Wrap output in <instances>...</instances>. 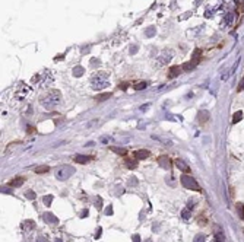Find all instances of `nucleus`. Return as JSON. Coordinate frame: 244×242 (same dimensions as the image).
Returning a JSON list of instances; mask_svg holds the SVG:
<instances>
[{"mask_svg": "<svg viewBox=\"0 0 244 242\" xmlns=\"http://www.w3.org/2000/svg\"><path fill=\"white\" fill-rule=\"evenodd\" d=\"M41 102H43V105L46 107L47 110H51V108L57 107L61 102V92L57 91V89H50Z\"/></svg>", "mask_w": 244, "mask_h": 242, "instance_id": "1", "label": "nucleus"}, {"mask_svg": "<svg viewBox=\"0 0 244 242\" xmlns=\"http://www.w3.org/2000/svg\"><path fill=\"white\" fill-rule=\"evenodd\" d=\"M91 85H92V89H97V91L104 89L105 86H108V73L98 72L91 79Z\"/></svg>", "mask_w": 244, "mask_h": 242, "instance_id": "2", "label": "nucleus"}, {"mask_svg": "<svg viewBox=\"0 0 244 242\" xmlns=\"http://www.w3.org/2000/svg\"><path fill=\"white\" fill-rule=\"evenodd\" d=\"M180 181H181V185H183L184 188H187V190H190V191H202V188H200V185H199L198 181H196L193 177L187 175V174L181 175Z\"/></svg>", "mask_w": 244, "mask_h": 242, "instance_id": "3", "label": "nucleus"}, {"mask_svg": "<svg viewBox=\"0 0 244 242\" xmlns=\"http://www.w3.org/2000/svg\"><path fill=\"white\" fill-rule=\"evenodd\" d=\"M73 174H75V168L69 166V165H63V166L59 168V171L56 172V177H57V179H60V181H66V179H69V178L72 177Z\"/></svg>", "mask_w": 244, "mask_h": 242, "instance_id": "4", "label": "nucleus"}, {"mask_svg": "<svg viewBox=\"0 0 244 242\" xmlns=\"http://www.w3.org/2000/svg\"><path fill=\"white\" fill-rule=\"evenodd\" d=\"M172 56H174V52L171 51V50H164L162 51V54L159 56V59H158V64H165V63H168L170 60L172 59Z\"/></svg>", "mask_w": 244, "mask_h": 242, "instance_id": "5", "label": "nucleus"}, {"mask_svg": "<svg viewBox=\"0 0 244 242\" xmlns=\"http://www.w3.org/2000/svg\"><path fill=\"white\" fill-rule=\"evenodd\" d=\"M158 164L161 168H164V169H170L171 168V159L168 156H165V155H162V156L158 157Z\"/></svg>", "mask_w": 244, "mask_h": 242, "instance_id": "6", "label": "nucleus"}, {"mask_svg": "<svg viewBox=\"0 0 244 242\" xmlns=\"http://www.w3.org/2000/svg\"><path fill=\"white\" fill-rule=\"evenodd\" d=\"M209 117H211V114L208 110H202V111H199L198 114V121L200 124H206L208 121H209Z\"/></svg>", "mask_w": 244, "mask_h": 242, "instance_id": "7", "label": "nucleus"}, {"mask_svg": "<svg viewBox=\"0 0 244 242\" xmlns=\"http://www.w3.org/2000/svg\"><path fill=\"white\" fill-rule=\"evenodd\" d=\"M138 161L139 159H136L135 156H126V159H124V164H126V166L127 168H130V169H135L136 166H138Z\"/></svg>", "mask_w": 244, "mask_h": 242, "instance_id": "8", "label": "nucleus"}, {"mask_svg": "<svg viewBox=\"0 0 244 242\" xmlns=\"http://www.w3.org/2000/svg\"><path fill=\"white\" fill-rule=\"evenodd\" d=\"M149 155H151V153H149V150H146V149H139V150H136L135 153H133V156L136 157V159H139V161L146 159Z\"/></svg>", "mask_w": 244, "mask_h": 242, "instance_id": "9", "label": "nucleus"}, {"mask_svg": "<svg viewBox=\"0 0 244 242\" xmlns=\"http://www.w3.org/2000/svg\"><path fill=\"white\" fill-rule=\"evenodd\" d=\"M44 220H46L47 223H51V225H57V223H59V219L54 216L53 213H50V211L44 213Z\"/></svg>", "mask_w": 244, "mask_h": 242, "instance_id": "10", "label": "nucleus"}, {"mask_svg": "<svg viewBox=\"0 0 244 242\" xmlns=\"http://www.w3.org/2000/svg\"><path fill=\"white\" fill-rule=\"evenodd\" d=\"M176 165H177V168L180 171H183V172H190V166L186 164L183 159H177V161H176Z\"/></svg>", "mask_w": 244, "mask_h": 242, "instance_id": "11", "label": "nucleus"}, {"mask_svg": "<svg viewBox=\"0 0 244 242\" xmlns=\"http://www.w3.org/2000/svg\"><path fill=\"white\" fill-rule=\"evenodd\" d=\"M213 238H215V241L216 242H225V235H224V232L219 229V228H215V235H213Z\"/></svg>", "mask_w": 244, "mask_h": 242, "instance_id": "12", "label": "nucleus"}, {"mask_svg": "<svg viewBox=\"0 0 244 242\" xmlns=\"http://www.w3.org/2000/svg\"><path fill=\"white\" fill-rule=\"evenodd\" d=\"M92 157L91 156H83V155H76L75 156V162L76 164H88Z\"/></svg>", "mask_w": 244, "mask_h": 242, "instance_id": "13", "label": "nucleus"}, {"mask_svg": "<svg viewBox=\"0 0 244 242\" xmlns=\"http://www.w3.org/2000/svg\"><path fill=\"white\" fill-rule=\"evenodd\" d=\"M22 184H24V178H22V177H15L13 179H12V181L9 182V185L16 188V187H20Z\"/></svg>", "mask_w": 244, "mask_h": 242, "instance_id": "14", "label": "nucleus"}, {"mask_svg": "<svg viewBox=\"0 0 244 242\" xmlns=\"http://www.w3.org/2000/svg\"><path fill=\"white\" fill-rule=\"evenodd\" d=\"M180 72H181V69L178 67V66H172V67H170V72H168V74H170V78H177L178 74H180Z\"/></svg>", "mask_w": 244, "mask_h": 242, "instance_id": "15", "label": "nucleus"}, {"mask_svg": "<svg viewBox=\"0 0 244 242\" xmlns=\"http://www.w3.org/2000/svg\"><path fill=\"white\" fill-rule=\"evenodd\" d=\"M85 73V69L82 67V66H76V67H73V76H76V78H79Z\"/></svg>", "mask_w": 244, "mask_h": 242, "instance_id": "16", "label": "nucleus"}, {"mask_svg": "<svg viewBox=\"0 0 244 242\" xmlns=\"http://www.w3.org/2000/svg\"><path fill=\"white\" fill-rule=\"evenodd\" d=\"M196 63L193 61V60H190V61H187V63H184V66H183V70H186V72H189V70H193L194 67H196Z\"/></svg>", "mask_w": 244, "mask_h": 242, "instance_id": "17", "label": "nucleus"}, {"mask_svg": "<svg viewBox=\"0 0 244 242\" xmlns=\"http://www.w3.org/2000/svg\"><path fill=\"white\" fill-rule=\"evenodd\" d=\"M110 149H111L114 153H117V155H123V156L127 153V150H126V149H123V147H116V146H111Z\"/></svg>", "mask_w": 244, "mask_h": 242, "instance_id": "18", "label": "nucleus"}, {"mask_svg": "<svg viewBox=\"0 0 244 242\" xmlns=\"http://www.w3.org/2000/svg\"><path fill=\"white\" fill-rule=\"evenodd\" d=\"M237 211H238L240 219H243L244 220V204L243 203H237Z\"/></svg>", "mask_w": 244, "mask_h": 242, "instance_id": "19", "label": "nucleus"}, {"mask_svg": "<svg viewBox=\"0 0 244 242\" xmlns=\"http://www.w3.org/2000/svg\"><path fill=\"white\" fill-rule=\"evenodd\" d=\"M200 57H202V51H200V50H194V54H193V61H194V63H196V64H198L199 63V60H200Z\"/></svg>", "mask_w": 244, "mask_h": 242, "instance_id": "20", "label": "nucleus"}, {"mask_svg": "<svg viewBox=\"0 0 244 242\" xmlns=\"http://www.w3.org/2000/svg\"><path fill=\"white\" fill-rule=\"evenodd\" d=\"M155 34H157V29H155L153 26H149V28H148V29L145 31V35L148 37V38H151V37H153Z\"/></svg>", "mask_w": 244, "mask_h": 242, "instance_id": "21", "label": "nucleus"}, {"mask_svg": "<svg viewBox=\"0 0 244 242\" xmlns=\"http://www.w3.org/2000/svg\"><path fill=\"white\" fill-rule=\"evenodd\" d=\"M110 96H111V92H107V93H101V95H98V96H97L95 99L101 102V101H105V99H108Z\"/></svg>", "mask_w": 244, "mask_h": 242, "instance_id": "22", "label": "nucleus"}, {"mask_svg": "<svg viewBox=\"0 0 244 242\" xmlns=\"http://www.w3.org/2000/svg\"><path fill=\"white\" fill-rule=\"evenodd\" d=\"M146 86H148V83H146V82H138V83L133 86V88H135V91H142V89H145Z\"/></svg>", "mask_w": 244, "mask_h": 242, "instance_id": "23", "label": "nucleus"}, {"mask_svg": "<svg viewBox=\"0 0 244 242\" xmlns=\"http://www.w3.org/2000/svg\"><path fill=\"white\" fill-rule=\"evenodd\" d=\"M241 118H243V112L238 111L234 114V117H232V123H240L241 121Z\"/></svg>", "mask_w": 244, "mask_h": 242, "instance_id": "24", "label": "nucleus"}, {"mask_svg": "<svg viewBox=\"0 0 244 242\" xmlns=\"http://www.w3.org/2000/svg\"><path fill=\"white\" fill-rule=\"evenodd\" d=\"M48 166H46V165H43V166H38V168H35V172L37 174H46V172H48Z\"/></svg>", "mask_w": 244, "mask_h": 242, "instance_id": "25", "label": "nucleus"}, {"mask_svg": "<svg viewBox=\"0 0 244 242\" xmlns=\"http://www.w3.org/2000/svg\"><path fill=\"white\" fill-rule=\"evenodd\" d=\"M51 201H53V196H51V194H50V196H44V197H43V203L46 204V206H50Z\"/></svg>", "mask_w": 244, "mask_h": 242, "instance_id": "26", "label": "nucleus"}, {"mask_svg": "<svg viewBox=\"0 0 244 242\" xmlns=\"http://www.w3.org/2000/svg\"><path fill=\"white\" fill-rule=\"evenodd\" d=\"M181 217H183L184 220H187V219L190 217V209H189V207L183 209V211H181Z\"/></svg>", "mask_w": 244, "mask_h": 242, "instance_id": "27", "label": "nucleus"}, {"mask_svg": "<svg viewBox=\"0 0 244 242\" xmlns=\"http://www.w3.org/2000/svg\"><path fill=\"white\" fill-rule=\"evenodd\" d=\"M206 241V236L202 235V233H199V235L194 236V239H193V242H205Z\"/></svg>", "mask_w": 244, "mask_h": 242, "instance_id": "28", "label": "nucleus"}, {"mask_svg": "<svg viewBox=\"0 0 244 242\" xmlns=\"http://www.w3.org/2000/svg\"><path fill=\"white\" fill-rule=\"evenodd\" d=\"M232 19H234V13H228V15H227V19H225V25H231Z\"/></svg>", "mask_w": 244, "mask_h": 242, "instance_id": "29", "label": "nucleus"}, {"mask_svg": "<svg viewBox=\"0 0 244 242\" xmlns=\"http://www.w3.org/2000/svg\"><path fill=\"white\" fill-rule=\"evenodd\" d=\"M25 196H27V198H29V200H34V198L37 197V194H35L34 191H27V193H25Z\"/></svg>", "mask_w": 244, "mask_h": 242, "instance_id": "30", "label": "nucleus"}, {"mask_svg": "<svg viewBox=\"0 0 244 242\" xmlns=\"http://www.w3.org/2000/svg\"><path fill=\"white\" fill-rule=\"evenodd\" d=\"M101 201H102L101 197H97V198H95V207H97V209H101V207H102V203H101Z\"/></svg>", "mask_w": 244, "mask_h": 242, "instance_id": "31", "label": "nucleus"}, {"mask_svg": "<svg viewBox=\"0 0 244 242\" xmlns=\"http://www.w3.org/2000/svg\"><path fill=\"white\" fill-rule=\"evenodd\" d=\"M238 92L240 91H244V76H243V79L240 80V83H238V89H237Z\"/></svg>", "mask_w": 244, "mask_h": 242, "instance_id": "32", "label": "nucleus"}, {"mask_svg": "<svg viewBox=\"0 0 244 242\" xmlns=\"http://www.w3.org/2000/svg\"><path fill=\"white\" fill-rule=\"evenodd\" d=\"M105 215H107V216H111V215H113V207H111V206L105 209Z\"/></svg>", "mask_w": 244, "mask_h": 242, "instance_id": "33", "label": "nucleus"}, {"mask_svg": "<svg viewBox=\"0 0 244 242\" xmlns=\"http://www.w3.org/2000/svg\"><path fill=\"white\" fill-rule=\"evenodd\" d=\"M136 184H138L136 178H130V179H129V185H136Z\"/></svg>", "mask_w": 244, "mask_h": 242, "instance_id": "34", "label": "nucleus"}, {"mask_svg": "<svg viewBox=\"0 0 244 242\" xmlns=\"http://www.w3.org/2000/svg\"><path fill=\"white\" fill-rule=\"evenodd\" d=\"M28 225V228H29V229H31V228H34V222L32 220H28V222H25V226H27Z\"/></svg>", "mask_w": 244, "mask_h": 242, "instance_id": "35", "label": "nucleus"}, {"mask_svg": "<svg viewBox=\"0 0 244 242\" xmlns=\"http://www.w3.org/2000/svg\"><path fill=\"white\" fill-rule=\"evenodd\" d=\"M91 63H92V67H95V66H98V64H99V60L92 59V61H91Z\"/></svg>", "mask_w": 244, "mask_h": 242, "instance_id": "36", "label": "nucleus"}, {"mask_svg": "<svg viewBox=\"0 0 244 242\" xmlns=\"http://www.w3.org/2000/svg\"><path fill=\"white\" fill-rule=\"evenodd\" d=\"M133 242H140V236H139V235H133Z\"/></svg>", "mask_w": 244, "mask_h": 242, "instance_id": "37", "label": "nucleus"}, {"mask_svg": "<svg viewBox=\"0 0 244 242\" xmlns=\"http://www.w3.org/2000/svg\"><path fill=\"white\" fill-rule=\"evenodd\" d=\"M136 50H138V45L130 47V52H132V54H135V52H136Z\"/></svg>", "mask_w": 244, "mask_h": 242, "instance_id": "38", "label": "nucleus"}, {"mask_svg": "<svg viewBox=\"0 0 244 242\" xmlns=\"http://www.w3.org/2000/svg\"><path fill=\"white\" fill-rule=\"evenodd\" d=\"M86 216H88V210H83L82 215H80V217H86Z\"/></svg>", "mask_w": 244, "mask_h": 242, "instance_id": "39", "label": "nucleus"}, {"mask_svg": "<svg viewBox=\"0 0 244 242\" xmlns=\"http://www.w3.org/2000/svg\"><path fill=\"white\" fill-rule=\"evenodd\" d=\"M240 10L244 12V0H241V6H240Z\"/></svg>", "mask_w": 244, "mask_h": 242, "instance_id": "40", "label": "nucleus"}, {"mask_svg": "<svg viewBox=\"0 0 244 242\" xmlns=\"http://www.w3.org/2000/svg\"><path fill=\"white\" fill-rule=\"evenodd\" d=\"M148 107H149V104H146V105H143V107H142V108H140V110H142V111H145L146 108H148Z\"/></svg>", "mask_w": 244, "mask_h": 242, "instance_id": "41", "label": "nucleus"}, {"mask_svg": "<svg viewBox=\"0 0 244 242\" xmlns=\"http://www.w3.org/2000/svg\"><path fill=\"white\" fill-rule=\"evenodd\" d=\"M101 140H102V142H104V143H105V142H108V140H110V139H108V137H102V139H101Z\"/></svg>", "mask_w": 244, "mask_h": 242, "instance_id": "42", "label": "nucleus"}]
</instances>
